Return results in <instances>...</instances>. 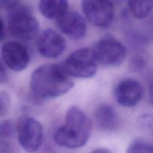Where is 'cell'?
<instances>
[{
	"mask_svg": "<svg viewBox=\"0 0 153 153\" xmlns=\"http://www.w3.org/2000/svg\"><path fill=\"white\" fill-rule=\"evenodd\" d=\"M91 153H112V152L106 148H97L94 149Z\"/></svg>",
	"mask_w": 153,
	"mask_h": 153,
	"instance_id": "cell-22",
	"label": "cell"
},
{
	"mask_svg": "<svg viewBox=\"0 0 153 153\" xmlns=\"http://www.w3.org/2000/svg\"><path fill=\"white\" fill-rule=\"evenodd\" d=\"M128 4L133 16L138 19L146 18L153 10V0H128Z\"/></svg>",
	"mask_w": 153,
	"mask_h": 153,
	"instance_id": "cell-14",
	"label": "cell"
},
{
	"mask_svg": "<svg viewBox=\"0 0 153 153\" xmlns=\"http://www.w3.org/2000/svg\"><path fill=\"white\" fill-rule=\"evenodd\" d=\"M111 1L114 2V1H120V0H111Z\"/></svg>",
	"mask_w": 153,
	"mask_h": 153,
	"instance_id": "cell-24",
	"label": "cell"
},
{
	"mask_svg": "<svg viewBox=\"0 0 153 153\" xmlns=\"http://www.w3.org/2000/svg\"><path fill=\"white\" fill-rule=\"evenodd\" d=\"M60 31L74 40L85 37L87 32V23L85 18L76 11H68L57 20Z\"/></svg>",
	"mask_w": 153,
	"mask_h": 153,
	"instance_id": "cell-11",
	"label": "cell"
},
{
	"mask_svg": "<svg viewBox=\"0 0 153 153\" xmlns=\"http://www.w3.org/2000/svg\"><path fill=\"white\" fill-rule=\"evenodd\" d=\"M93 50L99 64L105 67H118L123 64L126 56L125 46L110 34L97 40Z\"/></svg>",
	"mask_w": 153,
	"mask_h": 153,
	"instance_id": "cell-5",
	"label": "cell"
},
{
	"mask_svg": "<svg viewBox=\"0 0 153 153\" xmlns=\"http://www.w3.org/2000/svg\"><path fill=\"white\" fill-rule=\"evenodd\" d=\"M22 0H0V7L2 10L10 12L20 7Z\"/></svg>",
	"mask_w": 153,
	"mask_h": 153,
	"instance_id": "cell-19",
	"label": "cell"
},
{
	"mask_svg": "<svg viewBox=\"0 0 153 153\" xmlns=\"http://www.w3.org/2000/svg\"><path fill=\"white\" fill-rule=\"evenodd\" d=\"M1 57L3 64L15 72L25 70L30 61L28 49L17 42L4 43L1 48Z\"/></svg>",
	"mask_w": 153,
	"mask_h": 153,
	"instance_id": "cell-8",
	"label": "cell"
},
{
	"mask_svg": "<svg viewBox=\"0 0 153 153\" xmlns=\"http://www.w3.org/2000/svg\"><path fill=\"white\" fill-rule=\"evenodd\" d=\"M126 153H153V144L143 140H135L130 143Z\"/></svg>",
	"mask_w": 153,
	"mask_h": 153,
	"instance_id": "cell-15",
	"label": "cell"
},
{
	"mask_svg": "<svg viewBox=\"0 0 153 153\" xmlns=\"http://www.w3.org/2000/svg\"><path fill=\"white\" fill-rule=\"evenodd\" d=\"M17 139L21 147L27 152H37L43 139V128L38 120L28 116L21 117L16 126Z\"/></svg>",
	"mask_w": 153,
	"mask_h": 153,
	"instance_id": "cell-6",
	"label": "cell"
},
{
	"mask_svg": "<svg viewBox=\"0 0 153 153\" xmlns=\"http://www.w3.org/2000/svg\"><path fill=\"white\" fill-rule=\"evenodd\" d=\"M10 106V98L7 93L0 92V116L3 117L9 111Z\"/></svg>",
	"mask_w": 153,
	"mask_h": 153,
	"instance_id": "cell-17",
	"label": "cell"
},
{
	"mask_svg": "<svg viewBox=\"0 0 153 153\" xmlns=\"http://www.w3.org/2000/svg\"><path fill=\"white\" fill-rule=\"evenodd\" d=\"M67 0H40L39 10L44 17L49 19H59L69 11Z\"/></svg>",
	"mask_w": 153,
	"mask_h": 153,
	"instance_id": "cell-13",
	"label": "cell"
},
{
	"mask_svg": "<svg viewBox=\"0 0 153 153\" xmlns=\"http://www.w3.org/2000/svg\"><path fill=\"white\" fill-rule=\"evenodd\" d=\"M94 119L102 131H114L119 125V117L114 109L109 105L101 103L94 111Z\"/></svg>",
	"mask_w": 153,
	"mask_h": 153,
	"instance_id": "cell-12",
	"label": "cell"
},
{
	"mask_svg": "<svg viewBox=\"0 0 153 153\" xmlns=\"http://www.w3.org/2000/svg\"><path fill=\"white\" fill-rule=\"evenodd\" d=\"M91 122L86 114L77 106L67 111L65 122L54 135L55 143L67 149H79L88 143L91 134Z\"/></svg>",
	"mask_w": 153,
	"mask_h": 153,
	"instance_id": "cell-2",
	"label": "cell"
},
{
	"mask_svg": "<svg viewBox=\"0 0 153 153\" xmlns=\"http://www.w3.org/2000/svg\"><path fill=\"white\" fill-rule=\"evenodd\" d=\"M140 126L153 134V115H144L140 118Z\"/></svg>",
	"mask_w": 153,
	"mask_h": 153,
	"instance_id": "cell-20",
	"label": "cell"
},
{
	"mask_svg": "<svg viewBox=\"0 0 153 153\" xmlns=\"http://www.w3.org/2000/svg\"><path fill=\"white\" fill-rule=\"evenodd\" d=\"M0 153H17V147L11 139H0Z\"/></svg>",
	"mask_w": 153,
	"mask_h": 153,
	"instance_id": "cell-18",
	"label": "cell"
},
{
	"mask_svg": "<svg viewBox=\"0 0 153 153\" xmlns=\"http://www.w3.org/2000/svg\"><path fill=\"white\" fill-rule=\"evenodd\" d=\"M15 133V128L10 120H2L0 123V139H11Z\"/></svg>",
	"mask_w": 153,
	"mask_h": 153,
	"instance_id": "cell-16",
	"label": "cell"
},
{
	"mask_svg": "<svg viewBox=\"0 0 153 153\" xmlns=\"http://www.w3.org/2000/svg\"><path fill=\"white\" fill-rule=\"evenodd\" d=\"M39 22L26 7H19L9 12L7 28L10 34L21 40L33 39L39 31Z\"/></svg>",
	"mask_w": 153,
	"mask_h": 153,
	"instance_id": "cell-3",
	"label": "cell"
},
{
	"mask_svg": "<svg viewBox=\"0 0 153 153\" xmlns=\"http://www.w3.org/2000/svg\"><path fill=\"white\" fill-rule=\"evenodd\" d=\"M111 0H82L85 17L94 25L106 27L111 23L114 15Z\"/></svg>",
	"mask_w": 153,
	"mask_h": 153,
	"instance_id": "cell-7",
	"label": "cell"
},
{
	"mask_svg": "<svg viewBox=\"0 0 153 153\" xmlns=\"http://www.w3.org/2000/svg\"><path fill=\"white\" fill-rule=\"evenodd\" d=\"M29 84L33 94L41 99L61 97L68 93L74 85L63 66L56 64H44L35 69Z\"/></svg>",
	"mask_w": 153,
	"mask_h": 153,
	"instance_id": "cell-1",
	"label": "cell"
},
{
	"mask_svg": "<svg viewBox=\"0 0 153 153\" xmlns=\"http://www.w3.org/2000/svg\"><path fill=\"white\" fill-rule=\"evenodd\" d=\"M149 101H150V102L153 105V83L151 84L150 87H149Z\"/></svg>",
	"mask_w": 153,
	"mask_h": 153,
	"instance_id": "cell-23",
	"label": "cell"
},
{
	"mask_svg": "<svg viewBox=\"0 0 153 153\" xmlns=\"http://www.w3.org/2000/svg\"><path fill=\"white\" fill-rule=\"evenodd\" d=\"M97 64L93 49L81 48L70 54L62 66L71 77L89 79L97 73Z\"/></svg>",
	"mask_w": 153,
	"mask_h": 153,
	"instance_id": "cell-4",
	"label": "cell"
},
{
	"mask_svg": "<svg viewBox=\"0 0 153 153\" xmlns=\"http://www.w3.org/2000/svg\"><path fill=\"white\" fill-rule=\"evenodd\" d=\"M7 73L6 70V66L3 64L1 61V65H0V82L1 84H4L7 82Z\"/></svg>",
	"mask_w": 153,
	"mask_h": 153,
	"instance_id": "cell-21",
	"label": "cell"
},
{
	"mask_svg": "<svg viewBox=\"0 0 153 153\" xmlns=\"http://www.w3.org/2000/svg\"><path fill=\"white\" fill-rule=\"evenodd\" d=\"M143 96L142 85L133 79L121 81L114 89V97L118 104L125 108H132L137 105Z\"/></svg>",
	"mask_w": 153,
	"mask_h": 153,
	"instance_id": "cell-10",
	"label": "cell"
},
{
	"mask_svg": "<svg viewBox=\"0 0 153 153\" xmlns=\"http://www.w3.org/2000/svg\"><path fill=\"white\" fill-rule=\"evenodd\" d=\"M37 46L42 56L46 58H56L62 55L67 48L64 37L53 29H46L37 38Z\"/></svg>",
	"mask_w": 153,
	"mask_h": 153,
	"instance_id": "cell-9",
	"label": "cell"
}]
</instances>
